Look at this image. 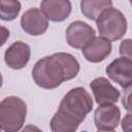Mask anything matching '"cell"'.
<instances>
[{
	"instance_id": "15",
	"label": "cell",
	"mask_w": 132,
	"mask_h": 132,
	"mask_svg": "<svg viewBox=\"0 0 132 132\" xmlns=\"http://www.w3.org/2000/svg\"><path fill=\"white\" fill-rule=\"evenodd\" d=\"M22 8L20 1L15 0H0V20L11 22L16 19Z\"/></svg>"
},
{
	"instance_id": "22",
	"label": "cell",
	"mask_w": 132,
	"mask_h": 132,
	"mask_svg": "<svg viewBox=\"0 0 132 132\" xmlns=\"http://www.w3.org/2000/svg\"><path fill=\"white\" fill-rule=\"evenodd\" d=\"M2 82H3V78H2V74L0 72V88L2 87Z\"/></svg>"
},
{
	"instance_id": "7",
	"label": "cell",
	"mask_w": 132,
	"mask_h": 132,
	"mask_svg": "<svg viewBox=\"0 0 132 132\" xmlns=\"http://www.w3.org/2000/svg\"><path fill=\"white\" fill-rule=\"evenodd\" d=\"M21 27L29 35L38 36L48 28V21L37 7H32L26 10L21 16Z\"/></svg>"
},
{
	"instance_id": "6",
	"label": "cell",
	"mask_w": 132,
	"mask_h": 132,
	"mask_svg": "<svg viewBox=\"0 0 132 132\" xmlns=\"http://www.w3.org/2000/svg\"><path fill=\"white\" fill-rule=\"evenodd\" d=\"M107 76L123 89H128L132 85V61L127 58H117L110 62L106 69Z\"/></svg>"
},
{
	"instance_id": "20",
	"label": "cell",
	"mask_w": 132,
	"mask_h": 132,
	"mask_svg": "<svg viewBox=\"0 0 132 132\" xmlns=\"http://www.w3.org/2000/svg\"><path fill=\"white\" fill-rule=\"evenodd\" d=\"M21 132H43V131L35 125H27L23 128Z\"/></svg>"
},
{
	"instance_id": "3",
	"label": "cell",
	"mask_w": 132,
	"mask_h": 132,
	"mask_svg": "<svg viewBox=\"0 0 132 132\" xmlns=\"http://www.w3.org/2000/svg\"><path fill=\"white\" fill-rule=\"evenodd\" d=\"M26 102L16 96H8L0 101V129L4 132H18L25 124Z\"/></svg>"
},
{
	"instance_id": "10",
	"label": "cell",
	"mask_w": 132,
	"mask_h": 132,
	"mask_svg": "<svg viewBox=\"0 0 132 132\" xmlns=\"http://www.w3.org/2000/svg\"><path fill=\"white\" fill-rule=\"evenodd\" d=\"M121 119V110L114 104L99 105L94 113V123L98 130H113Z\"/></svg>"
},
{
	"instance_id": "14",
	"label": "cell",
	"mask_w": 132,
	"mask_h": 132,
	"mask_svg": "<svg viewBox=\"0 0 132 132\" xmlns=\"http://www.w3.org/2000/svg\"><path fill=\"white\" fill-rule=\"evenodd\" d=\"M52 132H75L79 124L61 111H57L50 123Z\"/></svg>"
},
{
	"instance_id": "18",
	"label": "cell",
	"mask_w": 132,
	"mask_h": 132,
	"mask_svg": "<svg viewBox=\"0 0 132 132\" xmlns=\"http://www.w3.org/2000/svg\"><path fill=\"white\" fill-rule=\"evenodd\" d=\"M9 38V30L0 25V47L7 41V39Z\"/></svg>"
},
{
	"instance_id": "8",
	"label": "cell",
	"mask_w": 132,
	"mask_h": 132,
	"mask_svg": "<svg viewBox=\"0 0 132 132\" xmlns=\"http://www.w3.org/2000/svg\"><path fill=\"white\" fill-rule=\"evenodd\" d=\"M94 99L98 105L114 104L120 98V92L105 77H97L90 84Z\"/></svg>"
},
{
	"instance_id": "17",
	"label": "cell",
	"mask_w": 132,
	"mask_h": 132,
	"mask_svg": "<svg viewBox=\"0 0 132 132\" xmlns=\"http://www.w3.org/2000/svg\"><path fill=\"white\" fill-rule=\"evenodd\" d=\"M123 105L125 106V108L129 112L132 110V107H131V87L126 89V94L124 95V98H123Z\"/></svg>"
},
{
	"instance_id": "2",
	"label": "cell",
	"mask_w": 132,
	"mask_h": 132,
	"mask_svg": "<svg viewBox=\"0 0 132 132\" xmlns=\"http://www.w3.org/2000/svg\"><path fill=\"white\" fill-rule=\"evenodd\" d=\"M92 108L93 99L89 92L82 87H76L65 94L58 110L80 124Z\"/></svg>"
},
{
	"instance_id": "23",
	"label": "cell",
	"mask_w": 132,
	"mask_h": 132,
	"mask_svg": "<svg viewBox=\"0 0 132 132\" xmlns=\"http://www.w3.org/2000/svg\"><path fill=\"white\" fill-rule=\"evenodd\" d=\"M0 132H1V129H0Z\"/></svg>"
},
{
	"instance_id": "21",
	"label": "cell",
	"mask_w": 132,
	"mask_h": 132,
	"mask_svg": "<svg viewBox=\"0 0 132 132\" xmlns=\"http://www.w3.org/2000/svg\"><path fill=\"white\" fill-rule=\"evenodd\" d=\"M97 132H116L113 130H98Z\"/></svg>"
},
{
	"instance_id": "12",
	"label": "cell",
	"mask_w": 132,
	"mask_h": 132,
	"mask_svg": "<svg viewBox=\"0 0 132 132\" xmlns=\"http://www.w3.org/2000/svg\"><path fill=\"white\" fill-rule=\"evenodd\" d=\"M111 42L101 36H95L81 51L85 59L91 63L104 61L111 53Z\"/></svg>"
},
{
	"instance_id": "11",
	"label": "cell",
	"mask_w": 132,
	"mask_h": 132,
	"mask_svg": "<svg viewBox=\"0 0 132 132\" xmlns=\"http://www.w3.org/2000/svg\"><path fill=\"white\" fill-rule=\"evenodd\" d=\"M40 10L52 22H63L71 13L72 5L68 0H43L40 2Z\"/></svg>"
},
{
	"instance_id": "1",
	"label": "cell",
	"mask_w": 132,
	"mask_h": 132,
	"mask_svg": "<svg viewBox=\"0 0 132 132\" xmlns=\"http://www.w3.org/2000/svg\"><path fill=\"white\" fill-rule=\"evenodd\" d=\"M79 69V63L74 56L60 52L38 60L33 66L32 77L38 87L53 90L63 81L74 78Z\"/></svg>"
},
{
	"instance_id": "19",
	"label": "cell",
	"mask_w": 132,
	"mask_h": 132,
	"mask_svg": "<svg viewBox=\"0 0 132 132\" xmlns=\"http://www.w3.org/2000/svg\"><path fill=\"white\" fill-rule=\"evenodd\" d=\"M131 113H127L122 121V129L124 130V132H131Z\"/></svg>"
},
{
	"instance_id": "5",
	"label": "cell",
	"mask_w": 132,
	"mask_h": 132,
	"mask_svg": "<svg viewBox=\"0 0 132 132\" xmlns=\"http://www.w3.org/2000/svg\"><path fill=\"white\" fill-rule=\"evenodd\" d=\"M95 30L82 21L72 22L65 32L67 43L71 47L78 50H82L95 37Z\"/></svg>"
},
{
	"instance_id": "4",
	"label": "cell",
	"mask_w": 132,
	"mask_h": 132,
	"mask_svg": "<svg viewBox=\"0 0 132 132\" xmlns=\"http://www.w3.org/2000/svg\"><path fill=\"white\" fill-rule=\"evenodd\" d=\"M96 25L100 36L110 42L122 39L127 32L126 16L114 7L102 11L96 20Z\"/></svg>"
},
{
	"instance_id": "13",
	"label": "cell",
	"mask_w": 132,
	"mask_h": 132,
	"mask_svg": "<svg viewBox=\"0 0 132 132\" xmlns=\"http://www.w3.org/2000/svg\"><path fill=\"white\" fill-rule=\"evenodd\" d=\"M112 4L110 0H82L80 1V10L89 20L96 21L100 13L112 7Z\"/></svg>"
},
{
	"instance_id": "9",
	"label": "cell",
	"mask_w": 132,
	"mask_h": 132,
	"mask_svg": "<svg viewBox=\"0 0 132 132\" xmlns=\"http://www.w3.org/2000/svg\"><path fill=\"white\" fill-rule=\"evenodd\" d=\"M30 57V45L20 40L14 41L4 53V61L6 65L14 70L23 69L28 64Z\"/></svg>"
},
{
	"instance_id": "16",
	"label": "cell",
	"mask_w": 132,
	"mask_h": 132,
	"mask_svg": "<svg viewBox=\"0 0 132 132\" xmlns=\"http://www.w3.org/2000/svg\"><path fill=\"white\" fill-rule=\"evenodd\" d=\"M120 54L123 58H127L130 59L132 58L131 56V39H124L121 44H120Z\"/></svg>"
}]
</instances>
